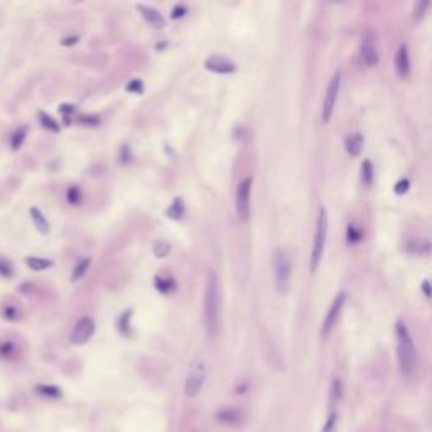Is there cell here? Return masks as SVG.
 I'll use <instances>...</instances> for the list:
<instances>
[{
    "mask_svg": "<svg viewBox=\"0 0 432 432\" xmlns=\"http://www.w3.org/2000/svg\"><path fill=\"white\" fill-rule=\"evenodd\" d=\"M203 319L208 336H215L218 333V324H220V287H218L216 275L213 272L208 274L206 287H204Z\"/></svg>",
    "mask_w": 432,
    "mask_h": 432,
    "instance_id": "1",
    "label": "cell"
},
{
    "mask_svg": "<svg viewBox=\"0 0 432 432\" xmlns=\"http://www.w3.org/2000/svg\"><path fill=\"white\" fill-rule=\"evenodd\" d=\"M395 333H397V353H399L400 372L405 377H411L417 367V350L416 345H414L412 335L409 331L407 324L400 319L395 324Z\"/></svg>",
    "mask_w": 432,
    "mask_h": 432,
    "instance_id": "2",
    "label": "cell"
},
{
    "mask_svg": "<svg viewBox=\"0 0 432 432\" xmlns=\"http://www.w3.org/2000/svg\"><path fill=\"white\" fill-rule=\"evenodd\" d=\"M326 240H328V211L324 206H321L319 216H318V225H316L313 250H311V260H309V269L313 274L318 270V267L321 264V258H323V255H324Z\"/></svg>",
    "mask_w": 432,
    "mask_h": 432,
    "instance_id": "3",
    "label": "cell"
},
{
    "mask_svg": "<svg viewBox=\"0 0 432 432\" xmlns=\"http://www.w3.org/2000/svg\"><path fill=\"white\" fill-rule=\"evenodd\" d=\"M292 279V258L286 250L275 252L274 257V280L275 289L280 294H286L291 287Z\"/></svg>",
    "mask_w": 432,
    "mask_h": 432,
    "instance_id": "4",
    "label": "cell"
},
{
    "mask_svg": "<svg viewBox=\"0 0 432 432\" xmlns=\"http://www.w3.org/2000/svg\"><path fill=\"white\" fill-rule=\"evenodd\" d=\"M204 382H206V367L203 362L196 360L189 365L188 375H186V384H184V392L189 399H194L199 395V392L203 390Z\"/></svg>",
    "mask_w": 432,
    "mask_h": 432,
    "instance_id": "5",
    "label": "cell"
},
{
    "mask_svg": "<svg viewBox=\"0 0 432 432\" xmlns=\"http://www.w3.org/2000/svg\"><path fill=\"white\" fill-rule=\"evenodd\" d=\"M340 90H341V71H336V73L333 74V78L329 79L326 95H324V100H323V122L324 123H329V120L333 117Z\"/></svg>",
    "mask_w": 432,
    "mask_h": 432,
    "instance_id": "6",
    "label": "cell"
},
{
    "mask_svg": "<svg viewBox=\"0 0 432 432\" xmlns=\"http://www.w3.org/2000/svg\"><path fill=\"white\" fill-rule=\"evenodd\" d=\"M252 186L253 179L250 176L238 184L237 189V213L240 220H248L250 218V208H252Z\"/></svg>",
    "mask_w": 432,
    "mask_h": 432,
    "instance_id": "7",
    "label": "cell"
},
{
    "mask_svg": "<svg viewBox=\"0 0 432 432\" xmlns=\"http://www.w3.org/2000/svg\"><path fill=\"white\" fill-rule=\"evenodd\" d=\"M360 56H362V61L368 66V68L377 66L378 61H380L378 47H377V35H375V32H372V30H368V32L363 34L362 44H360Z\"/></svg>",
    "mask_w": 432,
    "mask_h": 432,
    "instance_id": "8",
    "label": "cell"
},
{
    "mask_svg": "<svg viewBox=\"0 0 432 432\" xmlns=\"http://www.w3.org/2000/svg\"><path fill=\"white\" fill-rule=\"evenodd\" d=\"M93 333H95V321H93L90 316H83V318L78 319V323L74 324L73 331H71V336H69V341L76 346H81L91 340Z\"/></svg>",
    "mask_w": 432,
    "mask_h": 432,
    "instance_id": "9",
    "label": "cell"
},
{
    "mask_svg": "<svg viewBox=\"0 0 432 432\" xmlns=\"http://www.w3.org/2000/svg\"><path fill=\"white\" fill-rule=\"evenodd\" d=\"M345 302H346V292H340L335 297V301L331 302L326 318H324V321H323V328H321V335L323 336H328L329 333L333 331V328L338 324V319H340V314L343 311Z\"/></svg>",
    "mask_w": 432,
    "mask_h": 432,
    "instance_id": "10",
    "label": "cell"
},
{
    "mask_svg": "<svg viewBox=\"0 0 432 432\" xmlns=\"http://www.w3.org/2000/svg\"><path fill=\"white\" fill-rule=\"evenodd\" d=\"M204 68L218 74H230L237 71V64L223 54H211L204 61Z\"/></svg>",
    "mask_w": 432,
    "mask_h": 432,
    "instance_id": "11",
    "label": "cell"
},
{
    "mask_svg": "<svg viewBox=\"0 0 432 432\" xmlns=\"http://www.w3.org/2000/svg\"><path fill=\"white\" fill-rule=\"evenodd\" d=\"M395 69L400 78H409L411 74V54H409V46L402 42L397 49V54H395Z\"/></svg>",
    "mask_w": 432,
    "mask_h": 432,
    "instance_id": "12",
    "label": "cell"
},
{
    "mask_svg": "<svg viewBox=\"0 0 432 432\" xmlns=\"http://www.w3.org/2000/svg\"><path fill=\"white\" fill-rule=\"evenodd\" d=\"M363 145H365V139H363V133L362 132H351L346 135L345 139V149L351 157H358L363 150Z\"/></svg>",
    "mask_w": 432,
    "mask_h": 432,
    "instance_id": "13",
    "label": "cell"
},
{
    "mask_svg": "<svg viewBox=\"0 0 432 432\" xmlns=\"http://www.w3.org/2000/svg\"><path fill=\"white\" fill-rule=\"evenodd\" d=\"M137 10H139L140 15L144 17L149 24H152L154 27H162L164 25V17L157 8H154L150 5H144V3H137Z\"/></svg>",
    "mask_w": 432,
    "mask_h": 432,
    "instance_id": "14",
    "label": "cell"
},
{
    "mask_svg": "<svg viewBox=\"0 0 432 432\" xmlns=\"http://www.w3.org/2000/svg\"><path fill=\"white\" fill-rule=\"evenodd\" d=\"M216 419L221 422V424L226 426H238L240 422L243 421V416L238 409H223L216 414Z\"/></svg>",
    "mask_w": 432,
    "mask_h": 432,
    "instance_id": "15",
    "label": "cell"
},
{
    "mask_svg": "<svg viewBox=\"0 0 432 432\" xmlns=\"http://www.w3.org/2000/svg\"><path fill=\"white\" fill-rule=\"evenodd\" d=\"M35 394L41 395L42 399H49V400H57L63 397V390L56 385L51 384H37L35 385Z\"/></svg>",
    "mask_w": 432,
    "mask_h": 432,
    "instance_id": "16",
    "label": "cell"
},
{
    "mask_svg": "<svg viewBox=\"0 0 432 432\" xmlns=\"http://www.w3.org/2000/svg\"><path fill=\"white\" fill-rule=\"evenodd\" d=\"M29 213H30V218H32V221H34L35 228H37L39 231H41L42 235L49 233V228H51V226H49V221L46 220V216L42 215L41 209L35 208V206H32V208L29 209Z\"/></svg>",
    "mask_w": 432,
    "mask_h": 432,
    "instance_id": "17",
    "label": "cell"
},
{
    "mask_svg": "<svg viewBox=\"0 0 432 432\" xmlns=\"http://www.w3.org/2000/svg\"><path fill=\"white\" fill-rule=\"evenodd\" d=\"M186 213V206H184V199L181 198V196H177V198L172 199L171 206L167 208L166 215L171 218V220H181L182 216H184Z\"/></svg>",
    "mask_w": 432,
    "mask_h": 432,
    "instance_id": "18",
    "label": "cell"
},
{
    "mask_svg": "<svg viewBox=\"0 0 432 432\" xmlns=\"http://www.w3.org/2000/svg\"><path fill=\"white\" fill-rule=\"evenodd\" d=\"M154 284H155V289H157L160 294H169L176 289V280L171 277H166V275H155Z\"/></svg>",
    "mask_w": 432,
    "mask_h": 432,
    "instance_id": "19",
    "label": "cell"
},
{
    "mask_svg": "<svg viewBox=\"0 0 432 432\" xmlns=\"http://www.w3.org/2000/svg\"><path fill=\"white\" fill-rule=\"evenodd\" d=\"M25 265H27L30 270L41 272V270H46L49 267H52V262L42 257H27L25 258Z\"/></svg>",
    "mask_w": 432,
    "mask_h": 432,
    "instance_id": "20",
    "label": "cell"
},
{
    "mask_svg": "<svg viewBox=\"0 0 432 432\" xmlns=\"http://www.w3.org/2000/svg\"><path fill=\"white\" fill-rule=\"evenodd\" d=\"M19 355V348L14 341H2L0 343V358L2 360H14Z\"/></svg>",
    "mask_w": 432,
    "mask_h": 432,
    "instance_id": "21",
    "label": "cell"
},
{
    "mask_svg": "<svg viewBox=\"0 0 432 432\" xmlns=\"http://www.w3.org/2000/svg\"><path fill=\"white\" fill-rule=\"evenodd\" d=\"M27 133H29V127L27 125H22V127L17 128V130L12 133V137H10V147H12V149H14V150L20 149V145L24 144L25 139H27Z\"/></svg>",
    "mask_w": 432,
    "mask_h": 432,
    "instance_id": "22",
    "label": "cell"
},
{
    "mask_svg": "<svg viewBox=\"0 0 432 432\" xmlns=\"http://www.w3.org/2000/svg\"><path fill=\"white\" fill-rule=\"evenodd\" d=\"M90 265H91V258H90V257L81 258V260H79L78 264H76V267L73 269V274H71V280H73V282H76V280L81 279L83 275L86 274V270L90 269Z\"/></svg>",
    "mask_w": 432,
    "mask_h": 432,
    "instance_id": "23",
    "label": "cell"
},
{
    "mask_svg": "<svg viewBox=\"0 0 432 432\" xmlns=\"http://www.w3.org/2000/svg\"><path fill=\"white\" fill-rule=\"evenodd\" d=\"M362 179L365 186H372L373 179H375V172H373V164L370 159H365L362 162Z\"/></svg>",
    "mask_w": 432,
    "mask_h": 432,
    "instance_id": "24",
    "label": "cell"
},
{
    "mask_svg": "<svg viewBox=\"0 0 432 432\" xmlns=\"http://www.w3.org/2000/svg\"><path fill=\"white\" fill-rule=\"evenodd\" d=\"M409 252L419 253V255H429V252H431L429 240H419V242H411V243H409Z\"/></svg>",
    "mask_w": 432,
    "mask_h": 432,
    "instance_id": "25",
    "label": "cell"
},
{
    "mask_svg": "<svg viewBox=\"0 0 432 432\" xmlns=\"http://www.w3.org/2000/svg\"><path fill=\"white\" fill-rule=\"evenodd\" d=\"M171 253V243L166 240H157L154 243V255L157 258H166Z\"/></svg>",
    "mask_w": 432,
    "mask_h": 432,
    "instance_id": "26",
    "label": "cell"
},
{
    "mask_svg": "<svg viewBox=\"0 0 432 432\" xmlns=\"http://www.w3.org/2000/svg\"><path fill=\"white\" fill-rule=\"evenodd\" d=\"M130 318H132V311L128 309L120 316V319H118V331L125 336L130 335Z\"/></svg>",
    "mask_w": 432,
    "mask_h": 432,
    "instance_id": "27",
    "label": "cell"
},
{
    "mask_svg": "<svg viewBox=\"0 0 432 432\" xmlns=\"http://www.w3.org/2000/svg\"><path fill=\"white\" fill-rule=\"evenodd\" d=\"M362 238H363V231L360 230L356 225H350L348 230H346V242H348L350 245H355V243H358Z\"/></svg>",
    "mask_w": 432,
    "mask_h": 432,
    "instance_id": "28",
    "label": "cell"
},
{
    "mask_svg": "<svg viewBox=\"0 0 432 432\" xmlns=\"http://www.w3.org/2000/svg\"><path fill=\"white\" fill-rule=\"evenodd\" d=\"M39 122H41V125L44 128H47V130L51 132H59V125H57V122L52 117H49L47 113L41 112L39 113Z\"/></svg>",
    "mask_w": 432,
    "mask_h": 432,
    "instance_id": "29",
    "label": "cell"
},
{
    "mask_svg": "<svg viewBox=\"0 0 432 432\" xmlns=\"http://www.w3.org/2000/svg\"><path fill=\"white\" fill-rule=\"evenodd\" d=\"M66 199H68L69 204H79L81 203V189L76 188V186H71L66 191Z\"/></svg>",
    "mask_w": 432,
    "mask_h": 432,
    "instance_id": "30",
    "label": "cell"
},
{
    "mask_svg": "<svg viewBox=\"0 0 432 432\" xmlns=\"http://www.w3.org/2000/svg\"><path fill=\"white\" fill-rule=\"evenodd\" d=\"M19 314H20V311L17 309L15 306H12V304H8V306H5L2 309V316H3V319H7V321H15V319H19Z\"/></svg>",
    "mask_w": 432,
    "mask_h": 432,
    "instance_id": "31",
    "label": "cell"
},
{
    "mask_svg": "<svg viewBox=\"0 0 432 432\" xmlns=\"http://www.w3.org/2000/svg\"><path fill=\"white\" fill-rule=\"evenodd\" d=\"M125 90H127L128 93H135V95H139V93L144 91V81H142V79H139V78L130 79V81H128V84L125 86Z\"/></svg>",
    "mask_w": 432,
    "mask_h": 432,
    "instance_id": "32",
    "label": "cell"
},
{
    "mask_svg": "<svg viewBox=\"0 0 432 432\" xmlns=\"http://www.w3.org/2000/svg\"><path fill=\"white\" fill-rule=\"evenodd\" d=\"M431 3L429 2H419L416 3V8H414V19L416 20H422L427 12V8H429Z\"/></svg>",
    "mask_w": 432,
    "mask_h": 432,
    "instance_id": "33",
    "label": "cell"
},
{
    "mask_svg": "<svg viewBox=\"0 0 432 432\" xmlns=\"http://www.w3.org/2000/svg\"><path fill=\"white\" fill-rule=\"evenodd\" d=\"M409 188H411V181H409L407 177H402V179H399V181H397V184H395L394 191H395V194L402 196V194L407 193Z\"/></svg>",
    "mask_w": 432,
    "mask_h": 432,
    "instance_id": "34",
    "label": "cell"
},
{
    "mask_svg": "<svg viewBox=\"0 0 432 432\" xmlns=\"http://www.w3.org/2000/svg\"><path fill=\"white\" fill-rule=\"evenodd\" d=\"M14 274V269H12V264L5 258H0V275L2 277H12Z\"/></svg>",
    "mask_w": 432,
    "mask_h": 432,
    "instance_id": "35",
    "label": "cell"
},
{
    "mask_svg": "<svg viewBox=\"0 0 432 432\" xmlns=\"http://www.w3.org/2000/svg\"><path fill=\"white\" fill-rule=\"evenodd\" d=\"M341 395H343V385H341V382H340V380H335V382H333V387H331V399H333V402H340Z\"/></svg>",
    "mask_w": 432,
    "mask_h": 432,
    "instance_id": "36",
    "label": "cell"
},
{
    "mask_svg": "<svg viewBox=\"0 0 432 432\" xmlns=\"http://www.w3.org/2000/svg\"><path fill=\"white\" fill-rule=\"evenodd\" d=\"M79 123H83V125H96L98 117H95V115H81L79 117Z\"/></svg>",
    "mask_w": 432,
    "mask_h": 432,
    "instance_id": "37",
    "label": "cell"
},
{
    "mask_svg": "<svg viewBox=\"0 0 432 432\" xmlns=\"http://www.w3.org/2000/svg\"><path fill=\"white\" fill-rule=\"evenodd\" d=\"M186 12H188V10H186V7H184V5H181V3H179V5H176L174 8H172V14H171V17H172V19H181V17H184Z\"/></svg>",
    "mask_w": 432,
    "mask_h": 432,
    "instance_id": "38",
    "label": "cell"
},
{
    "mask_svg": "<svg viewBox=\"0 0 432 432\" xmlns=\"http://www.w3.org/2000/svg\"><path fill=\"white\" fill-rule=\"evenodd\" d=\"M335 422H336V414L333 412L331 416H329L326 426H324V431L323 432H333V429H335Z\"/></svg>",
    "mask_w": 432,
    "mask_h": 432,
    "instance_id": "39",
    "label": "cell"
},
{
    "mask_svg": "<svg viewBox=\"0 0 432 432\" xmlns=\"http://www.w3.org/2000/svg\"><path fill=\"white\" fill-rule=\"evenodd\" d=\"M422 292H424L426 299H429V297H431V282L427 279L422 282Z\"/></svg>",
    "mask_w": 432,
    "mask_h": 432,
    "instance_id": "40",
    "label": "cell"
},
{
    "mask_svg": "<svg viewBox=\"0 0 432 432\" xmlns=\"http://www.w3.org/2000/svg\"><path fill=\"white\" fill-rule=\"evenodd\" d=\"M78 42V35H73V37H64L63 41H61V44L63 46H73V44Z\"/></svg>",
    "mask_w": 432,
    "mask_h": 432,
    "instance_id": "41",
    "label": "cell"
},
{
    "mask_svg": "<svg viewBox=\"0 0 432 432\" xmlns=\"http://www.w3.org/2000/svg\"><path fill=\"white\" fill-rule=\"evenodd\" d=\"M128 147H122V152H120V160H122L123 164L128 162Z\"/></svg>",
    "mask_w": 432,
    "mask_h": 432,
    "instance_id": "42",
    "label": "cell"
},
{
    "mask_svg": "<svg viewBox=\"0 0 432 432\" xmlns=\"http://www.w3.org/2000/svg\"><path fill=\"white\" fill-rule=\"evenodd\" d=\"M59 112L64 113V115H66V113H73V112H74V106H73V105H61V106H59Z\"/></svg>",
    "mask_w": 432,
    "mask_h": 432,
    "instance_id": "43",
    "label": "cell"
}]
</instances>
